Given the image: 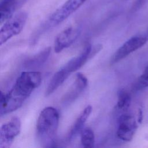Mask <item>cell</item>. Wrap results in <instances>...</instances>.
<instances>
[{
	"instance_id": "ac0fdd59",
	"label": "cell",
	"mask_w": 148,
	"mask_h": 148,
	"mask_svg": "<svg viewBox=\"0 0 148 148\" xmlns=\"http://www.w3.org/2000/svg\"><path fill=\"white\" fill-rule=\"evenodd\" d=\"M148 0H137L135 4V9H137L142 6Z\"/></svg>"
},
{
	"instance_id": "9a60e30c",
	"label": "cell",
	"mask_w": 148,
	"mask_h": 148,
	"mask_svg": "<svg viewBox=\"0 0 148 148\" xmlns=\"http://www.w3.org/2000/svg\"><path fill=\"white\" fill-rule=\"evenodd\" d=\"M81 143L84 147H92L95 143V136L92 130L90 127L83 128L80 132Z\"/></svg>"
},
{
	"instance_id": "6da1fadb",
	"label": "cell",
	"mask_w": 148,
	"mask_h": 148,
	"mask_svg": "<svg viewBox=\"0 0 148 148\" xmlns=\"http://www.w3.org/2000/svg\"><path fill=\"white\" fill-rule=\"evenodd\" d=\"M41 82L39 72H23L6 94L1 91L0 115L2 116L20 108L34 90L40 86Z\"/></svg>"
},
{
	"instance_id": "30bf717a",
	"label": "cell",
	"mask_w": 148,
	"mask_h": 148,
	"mask_svg": "<svg viewBox=\"0 0 148 148\" xmlns=\"http://www.w3.org/2000/svg\"><path fill=\"white\" fill-rule=\"evenodd\" d=\"M28 0H1L0 22L2 24L12 16Z\"/></svg>"
},
{
	"instance_id": "ba28073f",
	"label": "cell",
	"mask_w": 148,
	"mask_h": 148,
	"mask_svg": "<svg viewBox=\"0 0 148 148\" xmlns=\"http://www.w3.org/2000/svg\"><path fill=\"white\" fill-rule=\"evenodd\" d=\"M87 84L88 80L84 75L77 73L74 82L61 99L62 103L67 105L75 101L86 89Z\"/></svg>"
},
{
	"instance_id": "277c9868",
	"label": "cell",
	"mask_w": 148,
	"mask_h": 148,
	"mask_svg": "<svg viewBox=\"0 0 148 148\" xmlns=\"http://www.w3.org/2000/svg\"><path fill=\"white\" fill-rule=\"evenodd\" d=\"M87 0H67L50 16L48 24L50 27L60 24L79 9Z\"/></svg>"
},
{
	"instance_id": "9c48e42d",
	"label": "cell",
	"mask_w": 148,
	"mask_h": 148,
	"mask_svg": "<svg viewBox=\"0 0 148 148\" xmlns=\"http://www.w3.org/2000/svg\"><path fill=\"white\" fill-rule=\"evenodd\" d=\"M136 129V123L134 118L130 114H123L118 120L117 135L124 141H130Z\"/></svg>"
},
{
	"instance_id": "d6986e66",
	"label": "cell",
	"mask_w": 148,
	"mask_h": 148,
	"mask_svg": "<svg viewBox=\"0 0 148 148\" xmlns=\"http://www.w3.org/2000/svg\"><path fill=\"white\" fill-rule=\"evenodd\" d=\"M145 35V36L146 37V38L147 39V40H148V30L147 31V32L145 33V34H144Z\"/></svg>"
},
{
	"instance_id": "4fadbf2b",
	"label": "cell",
	"mask_w": 148,
	"mask_h": 148,
	"mask_svg": "<svg viewBox=\"0 0 148 148\" xmlns=\"http://www.w3.org/2000/svg\"><path fill=\"white\" fill-rule=\"evenodd\" d=\"M92 106L91 105H88L79 114L69 131L68 134L69 140L72 139L78 133H80L85 123L92 112Z\"/></svg>"
},
{
	"instance_id": "52a82bcc",
	"label": "cell",
	"mask_w": 148,
	"mask_h": 148,
	"mask_svg": "<svg viewBox=\"0 0 148 148\" xmlns=\"http://www.w3.org/2000/svg\"><path fill=\"white\" fill-rule=\"evenodd\" d=\"M80 31L78 28L69 27L60 32L54 41V51L59 53L71 46L78 38Z\"/></svg>"
},
{
	"instance_id": "5bb4252c",
	"label": "cell",
	"mask_w": 148,
	"mask_h": 148,
	"mask_svg": "<svg viewBox=\"0 0 148 148\" xmlns=\"http://www.w3.org/2000/svg\"><path fill=\"white\" fill-rule=\"evenodd\" d=\"M51 50V49L50 47L45 48L37 54L27 60L24 64L25 67L31 69L41 66L44 62H46V61H47L50 56Z\"/></svg>"
},
{
	"instance_id": "2e32d148",
	"label": "cell",
	"mask_w": 148,
	"mask_h": 148,
	"mask_svg": "<svg viewBox=\"0 0 148 148\" xmlns=\"http://www.w3.org/2000/svg\"><path fill=\"white\" fill-rule=\"evenodd\" d=\"M131 102V97L130 94L124 90H120L118 93V100L116 107L118 109L125 110L130 106Z\"/></svg>"
},
{
	"instance_id": "8992f818",
	"label": "cell",
	"mask_w": 148,
	"mask_h": 148,
	"mask_svg": "<svg viewBox=\"0 0 148 148\" xmlns=\"http://www.w3.org/2000/svg\"><path fill=\"white\" fill-rule=\"evenodd\" d=\"M147 40L145 35H137L131 38L113 54L110 59V64H113L120 61L131 53L141 47Z\"/></svg>"
},
{
	"instance_id": "7c38bea8",
	"label": "cell",
	"mask_w": 148,
	"mask_h": 148,
	"mask_svg": "<svg viewBox=\"0 0 148 148\" xmlns=\"http://www.w3.org/2000/svg\"><path fill=\"white\" fill-rule=\"evenodd\" d=\"M91 46L90 43H87L83 51L79 56L69 61L64 66L71 73L78 70L88 60L91 55Z\"/></svg>"
},
{
	"instance_id": "7a4b0ae2",
	"label": "cell",
	"mask_w": 148,
	"mask_h": 148,
	"mask_svg": "<svg viewBox=\"0 0 148 148\" xmlns=\"http://www.w3.org/2000/svg\"><path fill=\"white\" fill-rule=\"evenodd\" d=\"M59 119V113L53 107H46L40 112L36 123V134L43 147H50L54 144Z\"/></svg>"
},
{
	"instance_id": "8fae6325",
	"label": "cell",
	"mask_w": 148,
	"mask_h": 148,
	"mask_svg": "<svg viewBox=\"0 0 148 148\" xmlns=\"http://www.w3.org/2000/svg\"><path fill=\"white\" fill-rule=\"evenodd\" d=\"M71 73L65 66L56 72L50 79V81L46 89L45 92V97L49 96L55 90H56L65 81Z\"/></svg>"
},
{
	"instance_id": "3957f363",
	"label": "cell",
	"mask_w": 148,
	"mask_h": 148,
	"mask_svg": "<svg viewBox=\"0 0 148 148\" xmlns=\"http://www.w3.org/2000/svg\"><path fill=\"white\" fill-rule=\"evenodd\" d=\"M27 18L28 14L25 12H19L8 18L1 28L0 45L18 35L23 29Z\"/></svg>"
},
{
	"instance_id": "5b68a950",
	"label": "cell",
	"mask_w": 148,
	"mask_h": 148,
	"mask_svg": "<svg viewBox=\"0 0 148 148\" xmlns=\"http://www.w3.org/2000/svg\"><path fill=\"white\" fill-rule=\"evenodd\" d=\"M21 121L18 117H13L8 122L2 125L0 130V147L8 148L14 138L20 134Z\"/></svg>"
},
{
	"instance_id": "e0dca14e",
	"label": "cell",
	"mask_w": 148,
	"mask_h": 148,
	"mask_svg": "<svg viewBox=\"0 0 148 148\" xmlns=\"http://www.w3.org/2000/svg\"><path fill=\"white\" fill-rule=\"evenodd\" d=\"M148 87V66L145 68L142 74L138 79L135 84L136 90H142Z\"/></svg>"
}]
</instances>
